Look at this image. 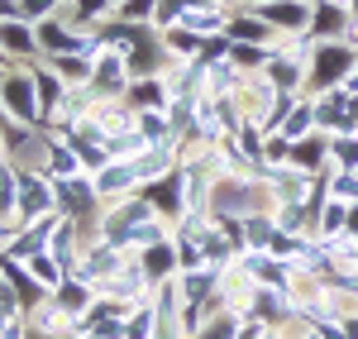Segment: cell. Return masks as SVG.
<instances>
[{
  "label": "cell",
  "instance_id": "obj_31",
  "mask_svg": "<svg viewBox=\"0 0 358 339\" xmlns=\"http://www.w3.org/2000/svg\"><path fill=\"white\" fill-rule=\"evenodd\" d=\"M29 339H38V335H29Z\"/></svg>",
  "mask_w": 358,
  "mask_h": 339
},
{
  "label": "cell",
  "instance_id": "obj_14",
  "mask_svg": "<svg viewBox=\"0 0 358 339\" xmlns=\"http://www.w3.org/2000/svg\"><path fill=\"white\" fill-rule=\"evenodd\" d=\"M29 72H34V86H38V110H43V120L57 110V101L67 96V82L57 77L48 62H29Z\"/></svg>",
  "mask_w": 358,
  "mask_h": 339
},
{
  "label": "cell",
  "instance_id": "obj_5",
  "mask_svg": "<svg viewBox=\"0 0 358 339\" xmlns=\"http://www.w3.org/2000/svg\"><path fill=\"white\" fill-rule=\"evenodd\" d=\"M57 210V196H53V177L48 172H34V168H20V201H15V215L20 220H43Z\"/></svg>",
  "mask_w": 358,
  "mask_h": 339
},
{
  "label": "cell",
  "instance_id": "obj_15",
  "mask_svg": "<svg viewBox=\"0 0 358 339\" xmlns=\"http://www.w3.org/2000/svg\"><path fill=\"white\" fill-rule=\"evenodd\" d=\"M158 34H163V48L177 57V62H196L201 48H206V38H201L196 29H187V24H167V29H158Z\"/></svg>",
  "mask_w": 358,
  "mask_h": 339
},
{
  "label": "cell",
  "instance_id": "obj_23",
  "mask_svg": "<svg viewBox=\"0 0 358 339\" xmlns=\"http://www.w3.org/2000/svg\"><path fill=\"white\" fill-rule=\"evenodd\" d=\"M129 339H153V296L129 311Z\"/></svg>",
  "mask_w": 358,
  "mask_h": 339
},
{
  "label": "cell",
  "instance_id": "obj_7",
  "mask_svg": "<svg viewBox=\"0 0 358 339\" xmlns=\"http://www.w3.org/2000/svg\"><path fill=\"white\" fill-rule=\"evenodd\" d=\"M248 10H258L277 34H306L310 15H315V0H263V5H248Z\"/></svg>",
  "mask_w": 358,
  "mask_h": 339
},
{
  "label": "cell",
  "instance_id": "obj_9",
  "mask_svg": "<svg viewBox=\"0 0 358 339\" xmlns=\"http://www.w3.org/2000/svg\"><path fill=\"white\" fill-rule=\"evenodd\" d=\"M292 168L306 172V177H325V172H330V134L310 129L306 139L292 143Z\"/></svg>",
  "mask_w": 358,
  "mask_h": 339
},
{
  "label": "cell",
  "instance_id": "obj_21",
  "mask_svg": "<svg viewBox=\"0 0 358 339\" xmlns=\"http://www.w3.org/2000/svg\"><path fill=\"white\" fill-rule=\"evenodd\" d=\"M158 15V0H115L110 20H124V24H153Z\"/></svg>",
  "mask_w": 358,
  "mask_h": 339
},
{
  "label": "cell",
  "instance_id": "obj_22",
  "mask_svg": "<svg viewBox=\"0 0 358 339\" xmlns=\"http://www.w3.org/2000/svg\"><path fill=\"white\" fill-rule=\"evenodd\" d=\"M24 268H29V273H34V277H38L43 287H48V291H53V287H62V277H67V268H62V263H57L48 249H43V254H34Z\"/></svg>",
  "mask_w": 358,
  "mask_h": 339
},
{
  "label": "cell",
  "instance_id": "obj_27",
  "mask_svg": "<svg viewBox=\"0 0 358 339\" xmlns=\"http://www.w3.org/2000/svg\"><path fill=\"white\" fill-rule=\"evenodd\" d=\"M20 15V0H0V20H15Z\"/></svg>",
  "mask_w": 358,
  "mask_h": 339
},
{
  "label": "cell",
  "instance_id": "obj_29",
  "mask_svg": "<svg viewBox=\"0 0 358 339\" xmlns=\"http://www.w3.org/2000/svg\"><path fill=\"white\" fill-rule=\"evenodd\" d=\"M77 339H101V335H91V330H82V335H77Z\"/></svg>",
  "mask_w": 358,
  "mask_h": 339
},
{
  "label": "cell",
  "instance_id": "obj_30",
  "mask_svg": "<svg viewBox=\"0 0 358 339\" xmlns=\"http://www.w3.org/2000/svg\"><path fill=\"white\" fill-rule=\"evenodd\" d=\"M349 15H354V20H358V0H354V5H349Z\"/></svg>",
  "mask_w": 358,
  "mask_h": 339
},
{
  "label": "cell",
  "instance_id": "obj_12",
  "mask_svg": "<svg viewBox=\"0 0 358 339\" xmlns=\"http://www.w3.org/2000/svg\"><path fill=\"white\" fill-rule=\"evenodd\" d=\"M91 301H96V287L82 282L77 273H67V277H62V287H53V306H62L72 320H82V315L91 311Z\"/></svg>",
  "mask_w": 358,
  "mask_h": 339
},
{
  "label": "cell",
  "instance_id": "obj_25",
  "mask_svg": "<svg viewBox=\"0 0 358 339\" xmlns=\"http://www.w3.org/2000/svg\"><path fill=\"white\" fill-rule=\"evenodd\" d=\"M57 5H62V0H20V15L38 24V20H48V15H53Z\"/></svg>",
  "mask_w": 358,
  "mask_h": 339
},
{
  "label": "cell",
  "instance_id": "obj_18",
  "mask_svg": "<svg viewBox=\"0 0 358 339\" xmlns=\"http://www.w3.org/2000/svg\"><path fill=\"white\" fill-rule=\"evenodd\" d=\"M239 325H244V315L239 311H215L210 320H201V330H196L192 339H239Z\"/></svg>",
  "mask_w": 358,
  "mask_h": 339
},
{
  "label": "cell",
  "instance_id": "obj_16",
  "mask_svg": "<svg viewBox=\"0 0 358 339\" xmlns=\"http://www.w3.org/2000/svg\"><path fill=\"white\" fill-rule=\"evenodd\" d=\"M53 134V129H48ZM48 177H77L82 168V158H77V148H72V139H62V134H53V143H48Z\"/></svg>",
  "mask_w": 358,
  "mask_h": 339
},
{
  "label": "cell",
  "instance_id": "obj_17",
  "mask_svg": "<svg viewBox=\"0 0 358 339\" xmlns=\"http://www.w3.org/2000/svg\"><path fill=\"white\" fill-rule=\"evenodd\" d=\"M43 62H48L67 86H86L91 82V57L86 53H62V57H43Z\"/></svg>",
  "mask_w": 358,
  "mask_h": 339
},
{
  "label": "cell",
  "instance_id": "obj_26",
  "mask_svg": "<svg viewBox=\"0 0 358 339\" xmlns=\"http://www.w3.org/2000/svg\"><path fill=\"white\" fill-rule=\"evenodd\" d=\"M0 339H29V320H24V315H15L10 325H0Z\"/></svg>",
  "mask_w": 358,
  "mask_h": 339
},
{
  "label": "cell",
  "instance_id": "obj_8",
  "mask_svg": "<svg viewBox=\"0 0 358 339\" xmlns=\"http://www.w3.org/2000/svg\"><path fill=\"white\" fill-rule=\"evenodd\" d=\"M138 268H143V277L158 287V282H172L177 273H182V258H177V244H172V234L158 239V244H148V249H138Z\"/></svg>",
  "mask_w": 358,
  "mask_h": 339
},
{
  "label": "cell",
  "instance_id": "obj_28",
  "mask_svg": "<svg viewBox=\"0 0 358 339\" xmlns=\"http://www.w3.org/2000/svg\"><path fill=\"white\" fill-rule=\"evenodd\" d=\"M0 158H5V124H0Z\"/></svg>",
  "mask_w": 358,
  "mask_h": 339
},
{
  "label": "cell",
  "instance_id": "obj_11",
  "mask_svg": "<svg viewBox=\"0 0 358 339\" xmlns=\"http://www.w3.org/2000/svg\"><path fill=\"white\" fill-rule=\"evenodd\" d=\"M349 24H354V15H349L339 0H315V15H310V29H306V34L325 43V38H339Z\"/></svg>",
  "mask_w": 358,
  "mask_h": 339
},
{
  "label": "cell",
  "instance_id": "obj_6",
  "mask_svg": "<svg viewBox=\"0 0 358 339\" xmlns=\"http://www.w3.org/2000/svg\"><path fill=\"white\" fill-rule=\"evenodd\" d=\"M0 48H5V57H10V67L43 62V53H38V34H34V20H24V15L0 20Z\"/></svg>",
  "mask_w": 358,
  "mask_h": 339
},
{
  "label": "cell",
  "instance_id": "obj_20",
  "mask_svg": "<svg viewBox=\"0 0 358 339\" xmlns=\"http://www.w3.org/2000/svg\"><path fill=\"white\" fill-rule=\"evenodd\" d=\"M330 168L358 172V134H330Z\"/></svg>",
  "mask_w": 358,
  "mask_h": 339
},
{
  "label": "cell",
  "instance_id": "obj_19",
  "mask_svg": "<svg viewBox=\"0 0 358 339\" xmlns=\"http://www.w3.org/2000/svg\"><path fill=\"white\" fill-rule=\"evenodd\" d=\"M15 201H20V168L0 158V220H15Z\"/></svg>",
  "mask_w": 358,
  "mask_h": 339
},
{
  "label": "cell",
  "instance_id": "obj_1",
  "mask_svg": "<svg viewBox=\"0 0 358 339\" xmlns=\"http://www.w3.org/2000/svg\"><path fill=\"white\" fill-rule=\"evenodd\" d=\"M354 72H358V48L349 38H325V43H315V53L306 62V86L310 91H334Z\"/></svg>",
  "mask_w": 358,
  "mask_h": 339
},
{
  "label": "cell",
  "instance_id": "obj_10",
  "mask_svg": "<svg viewBox=\"0 0 358 339\" xmlns=\"http://www.w3.org/2000/svg\"><path fill=\"white\" fill-rule=\"evenodd\" d=\"M0 273H5V282L15 287V296H20V306H24V315L34 311V306H43V301L53 296V291H48V287L38 282V277L29 273L24 263H15V258H0Z\"/></svg>",
  "mask_w": 358,
  "mask_h": 339
},
{
  "label": "cell",
  "instance_id": "obj_2",
  "mask_svg": "<svg viewBox=\"0 0 358 339\" xmlns=\"http://www.w3.org/2000/svg\"><path fill=\"white\" fill-rule=\"evenodd\" d=\"M53 196L57 210L67 220H77L86 229V239H96V225H101V192H96V177L91 172H77V177H53Z\"/></svg>",
  "mask_w": 358,
  "mask_h": 339
},
{
  "label": "cell",
  "instance_id": "obj_3",
  "mask_svg": "<svg viewBox=\"0 0 358 339\" xmlns=\"http://www.w3.org/2000/svg\"><path fill=\"white\" fill-rule=\"evenodd\" d=\"M0 101H5V120H15V124H38L43 120L38 86H34L29 67H0Z\"/></svg>",
  "mask_w": 358,
  "mask_h": 339
},
{
  "label": "cell",
  "instance_id": "obj_13",
  "mask_svg": "<svg viewBox=\"0 0 358 339\" xmlns=\"http://www.w3.org/2000/svg\"><path fill=\"white\" fill-rule=\"evenodd\" d=\"M124 101H129L134 110H167V106H172L163 77H134L129 91H124Z\"/></svg>",
  "mask_w": 358,
  "mask_h": 339
},
{
  "label": "cell",
  "instance_id": "obj_24",
  "mask_svg": "<svg viewBox=\"0 0 358 339\" xmlns=\"http://www.w3.org/2000/svg\"><path fill=\"white\" fill-rule=\"evenodd\" d=\"M77 10H82L91 24H101V20H110V10H115V0H72Z\"/></svg>",
  "mask_w": 358,
  "mask_h": 339
},
{
  "label": "cell",
  "instance_id": "obj_32",
  "mask_svg": "<svg viewBox=\"0 0 358 339\" xmlns=\"http://www.w3.org/2000/svg\"><path fill=\"white\" fill-rule=\"evenodd\" d=\"M354 268H358V263H354Z\"/></svg>",
  "mask_w": 358,
  "mask_h": 339
},
{
  "label": "cell",
  "instance_id": "obj_4",
  "mask_svg": "<svg viewBox=\"0 0 358 339\" xmlns=\"http://www.w3.org/2000/svg\"><path fill=\"white\" fill-rule=\"evenodd\" d=\"M129 82H134L129 57L120 53V48H106V43H101V53L91 57V91H96L101 101H124Z\"/></svg>",
  "mask_w": 358,
  "mask_h": 339
}]
</instances>
